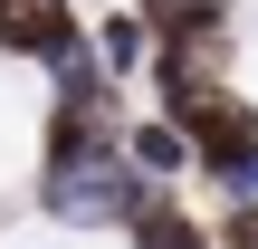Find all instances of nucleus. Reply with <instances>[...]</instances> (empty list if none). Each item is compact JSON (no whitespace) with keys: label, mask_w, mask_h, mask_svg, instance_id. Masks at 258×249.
Returning a JSON list of instances; mask_svg holds the SVG:
<instances>
[{"label":"nucleus","mask_w":258,"mask_h":249,"mask_svg":"<svg viewBox=\"0 0 258 249\" xmlns=\"http://www.w3.org/2000/svg\"><path fill=\"white\" fill-rule=\"evenodd\" d=\"M86 29H77V0H0V58H57V48H77Z\"/></svg>","instance_id":"f257e3e1"},{"label":"nucleus","mask_w":258,"mask_h":249,"mask_svg":"<svg viewBox=\"0 0 258 249\" xmlns=\"http://www.w3.org/2000/svg\"><path fill=\"white\" fill-rule=\"evenodd\" d=\"M124 163H134V173L163 192V182H182V173H191V144H182L163 115H144V125H124Z\"/></svg>","instance_id":"f03ea898"},{"label":"nucleus","mask_w":258,"mask_h":249,"mask_svg":"<svg viewBox=\"0 0 258 249\" xmlns=\"http://www.w3.org/2000/svg\"><path fill=\"white\" fill-rule=\"evenodd\" d=\"M124 240H134V249H211V230H201L191 211H172V202L153 192V202H144V211L124 221Z\"/></svg>","instance_id":"7ed1b4c3"},{"label":"nucleus","mask_w":258,"mask_h":249,"mask_svg":"<svg viewBox=\"0 0 258 249\" xmlns=\"http://www.w3.org/2000/svg\"><path fill=\"white\" fill-rule=\"evenodd\" d=\"M144 58H153V29H144L134 10H115V19L96 29V67H105V77H134Z\"/></svg>","instance_id":"20e7f679"},{"label":"nucleus","mask_w":258,"mask_h":249,"mask_svg":"<svg viewBox=\"0 0 258 249\" xmlns=\"http://www.w3.org/2000/svg\"><path fill=\"white\" fill-rule=\"evenodd\" d=\"M211 249H258V202H230L220 230H211Z\"/></svg>","instance_id":"39448f33"},{"label":"nucleus","mask_w":258,"mask_h":249,"mask_svg":"<svg viewBox=\"0 0 258 249\" xmlns=\"http://www.w3.org/2000/svg\"><path fill=\"white\" fill-rule=\"evenodd\" d=\"M220 192H230V202H258V154H239V163L220 173Z\"/></svg>","instance_id":"423d86ee"}]
</instances>
